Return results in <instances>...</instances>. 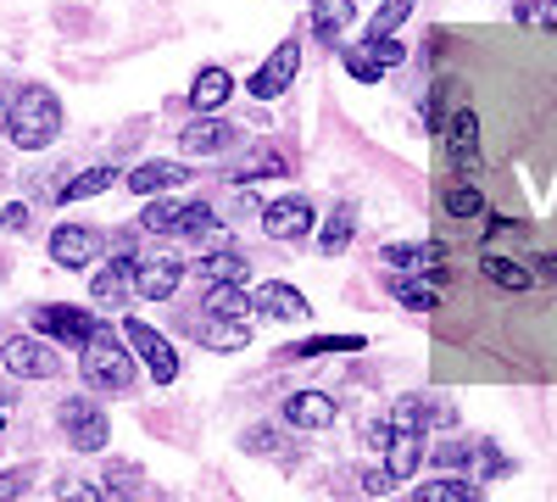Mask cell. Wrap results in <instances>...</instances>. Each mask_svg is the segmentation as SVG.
I'll return each instance as SVG.
<instances>
[{
  "instance_id": "cb8c5ba5",
  "label": "cell",
  "mask_w": 557,
  "mask_h": 502,
  "mask_svg": "<svg viewBox=\"0 0 557 502\" xmlns=\"http://www.w3.org/2000/svg\"><path fill=\"white\" fill-rule=\"evenodd\" d=\"M351 28V0H312V34L323 45H335Z\"/></svg>"
},
{
  "instance_id": "ffe728a7",
  "label": "cell",
  "mask_w": 557,
  "mask_h": 502,
  "mask_svg": "<svg viewBox=\"0 0 557 502\" xmlns=\"http://www.w3.org/2000/svg\"><path fill=\"white\" fill-rule=\"evenodd\" d=\"M228 96H235V78H228V68H201L196 84H190V112H218L228 107Z\"/></svg>"
},
{
  "instance_id": "1f68e13d",
  "label": "cell",
  "mask_w": 557,
  "mask_h": 502,
  "mask_svg": "<svg viewBox=\"0 0 557 502\" xmlns=\"http://www.w3.org/2000/svg\"><path fill=\"white\" fill-rule=\"evenodd\" d=\"M196 341L212 352H240V346H251V330L246 325H207V330H196Z\"/></svg>"
},
{
  "instance_id": "f546056e",
  "label": "cell",
  "mask_w": 557,
  "mask_h": 502,
  "mask_svg": "<svg viewBox=\"0 0 557 502\" xmlns=\"http://www.w3.org/2000/svg\"><path fill=\"white\" fill-rule=\"evenodd\" d=\"M391 296L401 302V307H412V313H430L441 296H435V280H430V273H424V280H396L391 285Z\"/></svg>"
},
{
  "instance_id": "7c38bea8",
  "label": "cell",
  "mask_w": 557,
  "mask_h": 502,
  "mask_svg": "<svg viewBox=\"0 0 557 502\" xmlns=\"http://www.w3.org/2000/svg\"><path fill=\"white\" fill-rule=\"evenodd\" d=\"M178 285H184V262H178V257L134 262V296H146V302H168Z\"/></svg>"
},
{
  "instance_id": "e0dca14e",
  "label": "cell",
  "mask_w": 557,
  "mask_h": 502,
  "mask_svg": "<svg viewBox=\"0 0 557 502\" xmlns=\"http://www.w3.org/2000/svg\"><path fill=\"white\" fill-rule=\"evenodd\" d=\"M285 425H296V430H330V425H335V396L296 391V396L285 402Z\"/></svg>"
},
{
  "instance_id": "ba28073f",
  "label": "cell",
  "mask_w": 557,
  "mask_h": 502,
  "mask_svg": "<svg viewBox=\"0 0 557 502\" xmlns=\"http://www.w3.org/2000/svg\"><path fill=\"white\" fill-rule=\"evenodd\" d=\"M312 223H318V207L307 196H273L262 207V230L273 241H307L312 235Z\"/></svg>"
},
{
  "instance_id": "4316f807",
  "label": "cell",
  "mask_w": 557,
  "mask_h": 502,
  "mask_svg": "<svg viewBox=\"0 0 557 502\" xmlns=\"http://www.w3.org/2000/svg\"><path fill=\"white\" fill-rule=\"evenodd\" d=\"M351 230H357V212H351V207H335L330 223L318 230V252H323V257H341V252L351 246Z\"/></svg>"
},
{
  "instance_id": "ab89813d",
  "label": "cell",
  "mask_w": 557,
  "mask_h": 502,
  "mask_svg": "<svg viewBox=\"0 0 557 502\" xmlns=\"http://www.w3.org/2000/svg\"><path fill=\"white\" fill-rule=\"evenodd\" d=\"M28 223V207H0V230H23Z\"/></svg>"
},
{
  "instance_id": "277c9868",
  "label": "cell",
  "mask_w": 557,
  "mask_h": 502,
  "mask_svg": "<svg viewBox=\"0 0 557 502\" xmlns=\"http://www.w3.org/2000/svg\"><path fill=\"white\" fill-rule=\"evenodd\" d=\"M123 346L146 363V375H151L157 385H173V380H178V352H173V341H168L162 330H151L146 318H128V325H123Z\"/></svg>"
},
{
  "instance_id": "2e32d148",
  "label": "cell",
  "mask_w": 557,
  "mask_h": 502,
  "mask_svg": "<svg viewBox=\"0 0 557 502\" xmlns=\"http://www.w3.org/2000/svg\"><path fill=\"white\" fill-rule=\"evenodd\" d=\"M89 296H96V307H123L134 296V257H112L107 268H96Z\"/></svg>"
},
{
  "instance_id": "74e56055",
  "label": "cell",
  "mask_w": 557,
  "mask_h": 502,
  "mask_svg": "<svg viewBox=\"0 0 557 502\" xmlns=\"http://www.w3.org/2000/svg\"><path fill=\"white\" fill-rule=\"evenodd\" d=\"M62 502H112L107 486H89V480H62Z\"/></svg>"
},
{
  "instance_id": "e575fe53",
  "label": "cell",
  "mask_w": 557,
  "mask_h": 502,
  "mask_svg": "<svg viewBox=\"0 0 557 502\" xmlns=\"http://www.w3.org/2000/svg\"><path fill=\"white\" fill-rule=\"evenodd\" d=\"M513 17H519L524 28H557V0H519Z\"/></svg>"
},
{
  "instance_id": "4fadbf2b",
  "label": "cell",
  "mask_w": 557,
  "mask_h": 502,
  "mask_svg": "<svg viewBox=\"0 0 557 502\" xmlns=\"http://www.w3.org/2000/svg\"><path fill=\"white\" fill-rule=\"evenodd\" d=\"M446 157H451L462 173H474V168H480V118H474V107H457V112H451Z\"/></svg>"
},
{
  "instance_id": "9a60e30c",
  "label": "cell",
  "mask_w": 557,
  "mask_h": 502,
  "mask_svg": "<svg viewBox=\"0 0 557 502\" xmlns=\"http://www.w3.org/2000/svg\"><path fill=\"white\" fill-rule=\"evenodd\" d=\"M228 140H235V128H228V118L201 112L196 123H184V134H178V151H190V157H212V151H228Z\"/></svg>"
},
{
  "instance_id": "83f0119b",
  "label": "cell",
  "mask_w": 557,
  "mask_h": 502,
  "mask_svg": "<svg viewBox=\"0 0 557 502\" xmlns=\"http://www.w3.org/2000/svg\"><path fill=\"white\" fill-rule=\"evenodd\" d=\"M480 273H485V280L491 285H502V291H530V268H519L513 257H480Z\"/></svg>"
},
{
  "instance_id": "7a4b0ae2",
  "label": "cell",
  "mask_w": 557,
  "mask_h": 502,
  "mask_svg": "<svg viewBox=\"0 0 557 502\" xmlns=\"http://www.w3.org/2000/svg\"><path fill=\"white\" fill-rule=\"evenodd\" d=\"M78 352H84V369L78 375H84L89 396H128L134 391V352L117 346L112 330H101L96 341H84Z\"/></svg>"
},
{
  "instance_id": "44dd1931",
  "label": "cell",
  "mask_w": 557,
  "mask_h": 502,
  "mask_svg": "<svg viewBox=\"0 0 557 502\" xmlns=\"http://www.w3.org/2000/svg\"><path fill=\"white\" fill-rule=\"evenodd\" d=\"M196 280H207V285H246L251 268H246L240 252H207V257L196 262Z\"/></svg>"
},
{
  "instance_id": "4dcf8cb0",
  "label": "cell",
  "mask_w": 557,
  "mask_h": 502,
  "mask_svg": "<svg viewBox=\"0 0 557 502\" xmlns=\"http://www.w3.org/2000/svg\"><path fill=\"white\" fill-rule=\"evenodd\" d=\"M240 446H246V452H257V458H290V441L278 436L273 425H257V430H246V436H240Z\"/></svg>"
},
{
  "instance_id": "d4e9b609",
  "label": "cell",
  "mask_w": 557,
  "mask_h": 502,
  "mask_svg": "<svg viewBox=\"0 0 557 502\" xmlns=\"http://www.w3.org/2000/svg\"><path fill=\"white\" fill-rule=\"evenodd\" d=\"M112 185H117V168H107V162H101V168H84L78 179H67L57 201H62V207H73V201H89V196H101V191H112Z\"/></svg>"
},
{
  "instance_id": "d6a6232c",
  "label": "cell",
  "mask_w": 557,
  "mask_h": 502,
  "mask_svg": "<svg viewBox=\"0 0 557 502\" xmlns=\"http://www.w3.org/2000/svg\"><path fill=\"white\" fill-rule=\"evenodd\" d=\"M391 425H396V430H424V425H435V419H430V402H424V396H401V402L391 407Z\"/></svg>"
},
{
  "instance_id": "484cf974",
  "label": "cell",
  "mask_w": 557,
  "mask_h": 502,
  "mask_svg": "<svg viewBox=\"0 0 557 502\" xmlns=\"http://www.w3.org/2000/svg\"><path fill=\"white\" fill-rule=\"evenodd\" d=\"M207 313L218 318V325H246L251 296H246L240 285H212V291H207Z\"/></svg>"
},
{
  "instance_id": "8992f818",
  "label": "cell",
  "mask_w": 557,
  "mask_h": 502,
  "mask_svg": "<svg viewBox=\"0 0 557 502\" xmlns=\"http://www.w3.org/2000/svg\"><path fill=\"white\" fill-rule=\"evenodd\" d=\"M34 330L51 341V346H84V341H96L107 325H101L96 313H84V307L51 302V307H34Z\"/></svg>"
},
{
  "instance_id": "6da1fadb",
  "label": "cell",
  "mask_w": 557,
  "mask_h": 502,
  "mask_svg": "<svg viewBox=\"0 0 557 502\" xmlns=\"http://www.w3.org/2000/svg\"><path fill=\"white\" fill-rule=\"evenodd\" d=\"M7 134H12V146H23V151H45L62 134V101L45 84H23L17 101H12Z\"/></svg>"
},
{
  "instance_id": "ee69618b",
  "label": "cell",
  "mask_w": 557,
  "mask_h": 502,
  "mask_svg": "<svg viewBox=\"0 0 557 502\" xmlns=\"http://www.w3.org/2000/svg\"><path fill=\"white\" fill-rule=\"evenodd\" d=\"M0 430H7V402H0Z\"/></svg>"
},
{
  "instance_id": "60d3db41",
  "label": "cell",
  "mask_w": 557,
  "mask_h": 502,
  "mask_svg": "<svg viewBox=\"0 0 557 502\" xmlns=\"http://www.w3.org/2000/svg\"><path fill=\"white\" fill-rule=\"evenodd\" d=\"M462 458H469L462 446H441V458H435V464H446V469H462Z\"/></svg>"
},
{
  "instance_id": "5b68a950",
  "label": "cell",
  "mask_w": 557,
  "mask_h": 502,
  "mask_svg": "<svg viewBox=\"0 0 557 502\" xmlns=\"http://www.w3.org/2000/svg\"><path fill=\"white\" fill-rule=\"evenodd\" d=\"M57 425H62V436H67L73 452H101L112 441V419L96 407V396H67Z\"/></svg>"
},
{
  "instance_id": "3957f363",
  "label": "cell",
  "mask_w": 557,
  "mask_h": 502,
  "mask_svg": "<svg viewBox=\"0 0 557 502\" xmlns=\"http://www.w3.org/2000/svg\"><path fill=\"white\" fill-rule=\"evenodd\" d=\"M212 223L218 218L207 201H184V196H162L139 212V230H151V235H207Z\"/></svg>"
},
{
  "instance_id": "ac0fdd59",
  "label": "cell",
  "mask_w": 557,
  "mask_h": 502,
  "mask_svg": "<svg viewBox=\"0 0 557 502\" xmlns=\"http://www.w3.org/2000/svg\"><path fill=\"white\" fill-rule=\"evenodd\" d=\"M184 179H190V168H184V162H139L128 173V191L134 196H162V191H178Z\"/></svg>"
},
{
  "instance_id": "9c48e42d",
  "label": "cell",
  "mask_w": 557,
  "mask_h": 502,
  "mask_svg": "<svg viewBox=\"0 0 557 502\" xmlns=\"http://www.w3.org/2000/svg\"><path fill=\"white\" fill-rule=\"evenodd\" d=\"M0 363H7L12 375H23V380H57V375H62L57 346H51V341H34V335L7 341V346H0Z\"/></svg>"
},
{
  "instance_id": "30bf717a",
  "label": "cell",
  "mask_w": 557,
  "mask_h": 502,
  "mask_svg": "<svg viewBox=\"0 0 557 502\" xmlns=\"http://www.w3.org/2000/svg\"><path fill=\"white\" fill-rule=\"evenodd\" d=\"M296 68H301V45H296V39H278V45H273V57L251 73V96H257V101L285 96L290 78H296Z\"/></svg>"
},
{
  "instance_id": "7402d4cb",
  "label": "cell",
  "mask_w": 557,
  "mask_h": 502,
  "mask_svg": "<svg viewBox=\"0 0 557 502\" xmlns=\"http://www.w3.org/2000/svg\"><path fill=\"white\" fill-rule=\"evenodd\" d=\"M385 262H391V268H407V273H430L435 285H446L441 246H385Z\"/></svg>"
},
{
  "instance_id": "8d00e7d4",
  "label": "cell",
  "mask_w": 557,
  "mask_h": 502,
  "mask_svg": "<svg viewBox=\"0 0 557 502\" xmlns=\"http://www.w3.org/2000/svg\"><path fill=\"white\" fill-rule=\"evenodd\" d=\"M318 352H362V335H312L296 346V357H318Z\"/></svg>"
},
{
  "instance_id": "8fae6325",
  "label": "cell",
  "mask_w": 557,
  "mask_h": 502,
  "mask_svg": "<svg viewBox=\"0 0 557 502\" xmlns=\"http://www.w3.org/2000/svg\"><path fill=\"white\" fill-rule=\"evenodd\" d=\"M251 313H262V318H278V325H307L312 318V307H307V296L296 291V285H257V296H251Z\"/></svg>"
},
{
  "instance_id": "f35d334b",
  "label": "cell",
  "mask_w": 557,
  "mask_h": 502,
  "mask_svg": "<svg viewBox=\"0 0 557 502\" xmlns=\"http://www.w3.org/2000/svg\"><path fill=\"white\" fill-rule=\"evenodd\" d=\"M28 486H34V469H28V464H23V469H12V475H0V502H17Z\"/></svg>"
},
{
  "instance_id": "5bb4252c",
  "label": "cell",
  "mask_w": 557,
  "mask_h": 502,
  "mask_svg": "<svg viewBox=\"0 0 557 502\" xmlns=\"http://www.w3.org/2000/svg\"><path fill=\"white\" fill-rule=\"evenodd\" d=\"M96 230H84V223H62V230H51V262L57 268H89L96 262Z\"/></svg>"
},
{
  "instance_id": "f1b7e54d",
  "label": "cell",
  "mask_w": 557,
  "mask_h": 502,
  "mask_svg": "<svg viewBox=\"0 0 557 502\" xmlns=\"http://www.w3.org/2000/svg\"><path fill=\"white\" fill-rule=\"evenodd\" d=\"M412 502H480V491H474L469 480L446 475V480H430V486H418V491H412Z\"/></svg>"
},
{
  "instance_id": "d6986e66",
  "label": "cell",
  "mask_w": 557,
  "mask_h": 502,
  "mask_svg": "<svg viewBox=\"0 0 557 502\" xmlns=\"http://www.w3.org/2000/svg\"><path fill=\"white\" fill-rule=\"evenodd\" d=\"M418 464H424V430H396V425H391V441H385V469H391V480H407Z\"/></svg>"
},
{
  "instance_id": "603a6c76",
  "label": "cell",
  "mask_w": 557,
  "mask_h": 502,
  "mask_svg": "<svg viewBox=\"0 0 557 502\" xmlns=\"http://www.w3.org/2000/svg\"><path fill=\"white\" fill-rule=\"evenodd\" d=\"M285 173H290V162L278 157V146H257L251 157L235 162V185H251V179H285Z\"/></svg>"
},
{
  "instance_id": "7bdbcfd3",
  "label": "cell",
  "mask_w": 557,
  "mask_h": 502,
  "mask_svg": "<svg viewBox=\"0 0 557 502\" xmlns=\"http://www.w3.org/2000/svg\"><path fill=\"white\" fill-rule=\"evenodd\" d=\"M7 123H12V107H0V134H7Z\"/></svg>"
},
{
  "instance_id": "b9f144b4",
  "label": "cell",
  "mask_w": 557,
  "mask_h": 502,
  "mask_svg": "<svg viewBox=\"0 0 557 502\" xmlns=\"http://www.w3.org/2000/svg\"><path fill=\"white\" fill-rule=\"evenodd\" d=\"M541 280H552V285H557V257H541Z\"/></svg>"
},
{
  "instance_id": "d590c367",
  "label": "cell",
  "mask_w": 557,
  "mask_h": 502,
  "mask_svg": "<svg viewBox=\"0 0 557 502\" xmlns=\"http://www.w3.org/2000/svg\"><path fill=\"white\" fill-rule=\"evenodd\" d=\"M446 212H451V218H480V212H485V196H480L474 185H451V191H446Z\"/></svg>"
},
{
  "instance_id": "836d02e7",
  "label": "cell",
  "mask_w": 557,
  "mask_h": 502,
  "mask_svg": "<svg viewBox=\"0 0 557 502\" xmlns=\"http://www.w3.org/2000/svg\"><path fill=\"white\" fill-rule=\"evenodd\" d=\"M407 17H412V0H385V7L374 12V23H368V34H374V39H385V34H396Z\"/></svg>"
},
{
  "instance_id": "52a82bcc",
  "label": "cell",
  "mask_w": 557,
  "mask_h": 502,
  "mask_svg": "<svg viewBox=\"0 0 557 502\" xmlns=\"http://www.w3.org/2000/svg\"><path fill=\"white\" fill-rule=\"evenodd\" d=\"M401 62H407V51H401V39H396V34H385V39L368 34L362 45H351V51H346V73H351V78H362V84L385 78V73H391V68H401Z\"/></svg>"
}]
</instances>
